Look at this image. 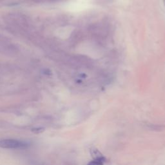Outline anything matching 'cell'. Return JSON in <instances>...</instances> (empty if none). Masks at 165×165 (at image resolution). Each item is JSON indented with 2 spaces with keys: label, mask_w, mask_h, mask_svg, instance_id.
Instances as JSON below:
<instances>
[{
  "label": "cell",
  "mask_w": 165,
  "mask_h": 165,
  "mask_svg": "<svg viewBox=\"0 0 165 165\" xmlns=\"http://www.w3.org/2000/svg\"><path fill=\"white\" fill-rule=\"evenodd\" d=\"M29 145L27 142L12 139L0 140V148L6 149H24Z\"/></svg>",
  "instance_id": "obj_1"
},
{
  "label": "cell",
  "mask_w": 165,
  "mask_h": 165,
  "mask_svg": "<svg viewBox=\"0 0 165 165\" xmlns=\"http://www.w3.org/2000/svg\"><path fill=\"white\" fill-rule=\"evenodd\" d=\"M91 154L92 155V157H93L94 159H97V160H101L104 162H105L106 159L104 157L103 154L98 150L96 149L95 148H91Z\"/></svg>",
  "instance_id": "obj_2"
},
{
  "label": "cell",
  "mask_w": 165,
  "mask_h": 165,
  "mask_svg": "<svg viewBox=\"0 0 165 165\" xmlns=\"http://www.w3.org/2000/svg\"><path fill=\"white\" fill-rule=\"evenodd\" d=\"M104 161L101 160H97V159H93L92 161H90L87 165H103Z\"/></svg>",
  "instance_id": "obj_3"
}]
</instances>
